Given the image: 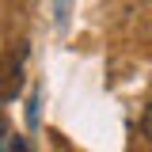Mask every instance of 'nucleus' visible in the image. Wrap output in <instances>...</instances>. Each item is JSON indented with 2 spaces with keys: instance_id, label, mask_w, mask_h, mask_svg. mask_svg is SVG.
<instances>
[{
  "instance_id": "nucleus-1",
  "label": "nucleus",
  "mask_w": 152,
  "mask_h": 152,
  "mask_svg": "<svg viewBox=\"0 0 152 152\" xmlns=\"http://www.w3.org/2000/svg\"><path fill=\"white\" fill-rule=\"evenodd\" d=\"M19 88H23V46H12V50H4L0 57V99L8 103V99H15Z\"/></svg>"
},
{
  "instance_id": "nucleus-2",
  "label": "nucleus",
  "mask_w": 152,
  "mask_h": 152,
  "mask_svg": "<svg viewBox=\"0 0 152 152\" xmlns=\"http://www.w3.org/2000/svg\"><path fill=\"white\" fill-rule=\"evenodd\" d=\"M141 133H145V137L152 141V103L145 107V114H141Z\"/></svg>"
}]
</instances>
